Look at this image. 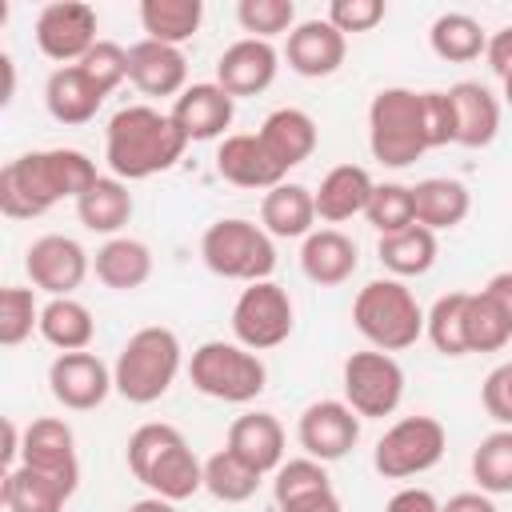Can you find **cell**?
<instances>
[{"label": "cell", "instance_id": "1", "mask_svg": "<svg viewBox=\"0 0 512 512\" xmlns=\"http://www.w3.org/2000/svg\"><path fill=\"white\" fill-rule=\"evenodd\" d=\"M96 180V164L76 148L24 152L0 172V212L8 220H36L68 196L80 200Z\"/></svg>", "mask_w": 512, "mask_h": 512}, {"label": "cell", "instance_id": "2", "mask_svg": "<svg viewBox=\"0 0 512 512\" xmlns=\"http://www.w3.org/2000/svg\"><path fill=\"white\" fill-rule=\"evenodd\" d=\"M188 140L176 128L168 112H156L148 104L120 108L104 128V160L116 180H148L156 172H168L184 156Z\"/></svg>", "mask_w": 512, "mask_h": 512}, {"label": "cell", "instance_id": "3", "mask_svg": "<svg viewBox=\"0 0 512 512\" xmlns=\"http://www.w3.org/2000/svg\"><path fill=\"white\" fill-rule=\"evenodd\" d=\"M128 468L152 496L172 504L204 488V460L188 448L176 424H140L128 436Z\"/></svg>", "mask_w": 512, "mask_h": 512}, {"label": "cell", "instance_id": "4", "mask_svg": "<svg viewBox=\"0 0 512 512\" xmlns=\"http://www.w3.org/2000/svg\"><path fill=\"white\" fill-rule=\"evenodd\" d=\"M356 332L380 352H404L424 332V308L416 304L412 288L396 276L368 280L352 300Z\"/></svg>", "mask_w": 512, "mask_h": 512}, {"label": "cell", "instance_id": "5", "mask_svg": "<svg viewBox=\"0 0 512 512\" xmlns=\"http://www.w3.org/2000/svg\"><path fill=\"white\" fill-rule=\"evenodd\" d=\"M180 372V340L164 324H148L128 336L112 364V384L128 404L160 400Z\"/></svg>", "mask_w": 512, "mask_h": 512}, {"label": "cell", "instance_id": "6", "mask_svg": "<svg viewBox=\"0 0 512 512\" xmlns=\"http://www.w3.org/2000/svg\"><path fill=\"white\" fill-rule=\"evenodd\" d=\"M368 148L384 168H408L428 152L424 104L412 88H380L368 104Z\"/></svg>", "mask_w": 512, "mask_h": 512}, {"label": "cell", "instance_id": "7", "mask_svg": "<svg viewBox=\"0 0 512 512\" xmlns=\"http://www.w3.org/2000/svg\"><path fill=\"white\" fill-rule=\"evenodd\" d=\"M200 260L208 264V272H216L224 280L260 284L276 268V248H272V236L260 224L240 220V216H224V220L204 228Z\"/></svg>", "mask_w": 512, "mask_h": 512}, {"label": "cell", "instance_id": "8", "mask_svg": "<svg viewBox=\"0 0 512 512\" xmlns=\"http://www.w3.org/2000/svg\"><path fill=\"white\" fill-rule=\"evenodd\" d=\"M188 376L192 388L224 400V404H248L268 388V368L256 352H248L244 344H228V340H208L192 352L188 360Z\"/></svg>", "mask_w": 512, "mask_h": 512}, {"label": "cell", "instance_id": "9", "mask_svg": "<svg viewBox=\"0 0 512 512\" xmlns=\"http://www.w3.org/2000/svg\"><path fill=\"white\" fill-rule=\"evenodd\" d=\"M444 448H448V432L436 416H404L376 440L372 464L384 480H408L436 468Z\"/></svg>", "mask_w": 512, "mask_h": 512}, {"label": "cell", "instance_id": "10", "mask_svg": "<svg viewBox=\"0 0 512 512\" xmlns=\"http://www.w3.org/2000/svg\"><path fill=\"white\" fill-rule=\"evenodd\" d=\"M404 400V368L392 352L368 348L344 360V404L364 420L392 416Z\"/></svg>", "mask_w": 512, "mask_h": 512}, {"label": "cell", "instance_id": "11", "mask_svg": "<svg viewBox=\"0 0 512 512\" xmlns=\"http://www.w3.org/2000/svg\"><path fill=\"white\" fill-rule=\"evenodd\" d=\"M292 324H296L292 296L276 280L248 284L240 292V300L232 304V336L248 352H268V348L284 344L292 336Z\"/></svg>", "mask_w": 512, "mask_h": 512}, {"label": "cell", "instance_id": "12", "mask_svg": "<svg viewBox=\"0 0 512 512\" xmlns=\"http://www.w3.org/2000/svg\"><path fill=\"white\" fill-rule=\"evenodd\" d=\"M36 48L56 64H80L96 48V8L84 0L44 4L36 16Z\"/></svg>", "mask_w": 512, "mask_h": 512}, {"label": "cell", "instance_id": "13", "mask_svg": "<svg viewBox=\"0 0 512 512\" xmlns=\"http://www.w3.org/2000/svg\"><path fill=\"white\" fill-rule=\"evenodd\" d=\"M88 268H92L88 252L72 236H60V232L32 240L24 252V272H28L32 288H40L48 296H72L84 284Z\"/></svg>", "mask_w": 512, "mask_h": 512}, {"label": "cell", "instance_id": "14", "mask_svg": "<svg viewBox=\"0 0 512 512\" xmlns=\"http://www.w3.org/2000/svg\"><path fill=\"white\" fill-rule=\"evenodd\" d=\"M296 440L320 464L344 460L356 448V440H360V416L344 400H316V404H308L300 412Z\"/></svg>", "mask_w": 512, "mask_h": 512}, {"label": "cell", "instance_id": "15", "mask_svg": "<svg viewBox=\"0 0 512 512\" xmlns=\"http://www.w3.org/2000/svg\"><path fill=\"white\" fill-rule=\"evenodd\" d=\"M48 388L56 396V404L72 408V412H92L108 400V392L116 388L112 384V372L100 356L92 352H60L48 368Z\"/></svg>", "mask_w": 512, "mask_h": 512}, {"label": "cell", "instance_id": "16", "mask_svg": "<svg viewBox=\"0 0 512 512\" xmlns=\"http://www.w3.org/2000/svg\"><path fill=\"white\" fill-rule=\"evenodd\" d=\"M280 68V52L272 48V40H236L220 52L216 60V84L236 100V96H260Z\"/></svg>", "mask_w": 512, "mask_h": 512}, {"label": "cell", "instance_id": "17", "mask_svg": "<svg viewBox=\"0 0 512 512\" xmlns=\"http://www.w3.org/2000/svg\"><path fill=\"white\" fill-rule=\"evenodd\" d=\"M216 172L236 188H276L284 184V168L264 148L260 132H232L216 148Z\"/></svg>", "mask_w": 512, "mask_h": 512}, {"label": "cell", "instance_id": "18", "mask_svg": "<svg viewBox=\"0 0 512 512\" xmlns=\"http://www.w3.org/2000/svg\"><path fill=\"white\" fill-rule=\"evenodd\" d=\"M284 56H288V68H292L296 76L320 80V76H332V72L344 64L348 40H344V32H336V28L328 24V16H324V20H304V24H296V28L288 32Z\"/></svg>", "mask_w": 512, "mask_h": 512}, {"label": "cell", "instance_id": "19", "mask_svg": "<svg viewBox=\"0 0 512 512\" xmlns=\"http://www.w3.org/2000/svg\"><path fill=\"white\" fill-rule=\"evenodd\" d=\"M128 80L144 96H180L188 84V60L180 48L144 36L128 48Z\"/></svg>", "mask_w": 512, "mask_h": 512}, {"label": "cell", "instance_id": "20", "mask_svg": "<svg viewBox=\"0 0 512 512\" xmlns=\"http://www.w3.org/2000/svg\"><path fill=\"white\" fill-rule=\"evenodd\" d=\"M168 116L176 120V128L184 132L188 144H192V140H216V136H224V128L232 124L236 100H232L220 84H192V88H184V92L176 96V104H172Z\"/></svg>", "mask_w": 512, "mask_h": 512}, {"label": "cell", "instance_id": "21", "mask_svg": "<svg viewBox=\"0 0 512 512\" xmlns=\"http://www.w3.org/2000/svg\"><path fill=\"white\" fill-rule=\"evenodd\" d=\"M20 464H32L40 472H52L68 484H80V460H76V436L64 420L56 416H40L24 428V448H20Z\"/></svg>", "mask_w": 512, "mask_h": 512}, {"label": "cell", "instance_id": "22", "mask_svg": "<svg viewBox=\"0 0 512 512\" xmlns=\"http://www.w3.org/2000/svg\"><path fill=\"white\" fill-rule=\"evenodd\" d=\"M104 88L80 68V64H68V68H56L52 76H48V84H44V104H48V116L56 120V124H68V128H76V124H88L96 112H100V104H104Z\"/></svg>", "mask_w": 512, "mask_h": 512}, {"label": "cell", "instance_id": "23", "mask_svg": "<svg viewBox=\"0 0 512 512\" xmlns=\"http://www.w3.org/2000/svg\"><path fill=\"white\" fill-rule=\"evenodd\" d=\"M224 448L236 452L248 468H256L264 476V472H276L284 464V428L272 412H244L228 424Z\"/></svg>", "mask_w": 512, "mask_h": 512}, {"label": "cell", "instance_id": "24", "mask_svg": "<svg viewBox=\"0 0 512 512\" xmlns=\"http://www.w3.org/2000/svg\"><path fill=\"white\" fill-rule=\"evenodd\" d=\"M72 492H76V484L60 480L52 472H40L32 464L8 468L4 484H0V500L8 512H64Z\"/></svg>", "mask_w": 512, "mask_h": 512}, {"label": "cell", "instance_id": "25", "mask_svg": "<svg viewBox=\"0 0 512 512\" xmlns=\"http://www.w3.org/2000/svg\"><path fill=\"white\" fill-rule=\"evenodd\" d=\"M360 256H356V244L340 232V228H316L304 236V248H300V268L312 284L320 288H336L344 284L352 272H356Z\"/></svg>", "mask_w": 512, "mask_h": 512}, {"label": "cell", "instance_id": "26", "mask_svg": "<svg viewBox=\"0 0 512 512\" xmlns=\"http://www.w3.org/2000/svg\"><path fill=\"white\" fill-rule=\"evenodd\" d=\"M448 96H452V108H456V144L488 148L500 132V100L476 80L452 84Z\"/></svg>", "mask_w": 512, "mask_h": 512}, {"label": "cell", "instance_id": "27", "mask_svg": "<svg viewBox=\"0 0 512 512\" xmlns=\"http://www.w3.org/2000/svg\"><path fill=\"white\" fill-rule=\"evenodd\" d=\"M260 140L272 152V160L288 172V168L304 164L316 152V120L304 108H276V112L264 116Z\"/></svg>", "mask_w": 512, "mask_h": 512}, {"label": "cell", "instance_id": "28", "mask_svg": "<svg viewBox=\"0 0 512 512\" xmlns=\"http://www.w3.org/2000/svg\"><path fill=\"white\" fill-rule=\"evenodd\" d=\"M372 192H376V184H372L368 168H360V164H336V168L320 180V188L312 192V196H316V216L328 220V224L352 220L356 212L368 208Z\"/></svg>", "mask_w": 512, "mask_h": 512}, {"label": "cell", "instance_id": "29", "mask_svg": "<svg viewBox=\"0 0 512 512\" xmlns=\"http://www.w3.org/2000/svg\"><path fill=\"white\" fill-rule=\"evenodd\" d=\"M260 224L268 236H280V240H296V236H308L316 232V196L312 188L304 184H276L264 192L260 200Z\"/></svg>", "mask_w": 512, "mask_h": 512}, {"label": "cell", "instance_id": "30", "mask_svg": "<svg viewBox=\"0 0 512 512\" xmlns=\"http://www.w3.org/2000/svg\"><path fill=\"white\" fill-rule=\"evenodd\" d=\"M412 204H416V224L428 228V232H444V228H456L468 208H472V196L460 180H448V176H428L420 184H412Z\"/></svg>", "mask_w": 512, "mask_h": 512}, {"label": "cell", "instance_id": "31", "mask_svg": "<svg viewBox=\"0 0 512 512\" xmlns=\"http://www.w3.org/2000/svg\"><path fill=\"white\" fill-rule=\"evenodd\" d=\"M92 272L104 288H116V292H132L140 284H148L152 276V252L144 240H132V236H112L96 260H92Z\"/></svg>", "mask_w": 512, "mask_h": 512}, {"label": "cell", "instance_id": "32", "mask_svg": "<svg viewBox=\"0 0 512 512\" xmlns=\"http://www.w3.org/2000/svg\"><path fill=\"white\" fill-rule=\"evenodd\" d=\"M76 216L88 232H100V236H116L128 220H132V192L124 180L116 176H100L80 200H76Z\"/></svg>", "mask_w": 512, "mask_h": 512}, {"label": "cell", "instance_id": "33", "mask_svg": "<svg viewBox=\"0 0 512 512\" xmlns=\"http://www.w3.org/2000/svg\"><path fill=\"white\" fill-rule=\"evenodd\" d=\"M40 336L60 352H88V344L96 336V320L80 300L52 296L40 308Z\"/></svg>", "mask_w": 512, "mask_h": 512}, {"label": "cell", "instance_id": "34", "mask_svg": "<svg viewBox=\"0 0 512 512\" xmlns=\"http://www.w3.org/2000/svg\"><path fill=\"white\" fill-rule=\"evenodd\" d=\"M200 20H204L200 0H144L140 4V24H144L148 40H160L172 48L192 40L200 32Z\"/></svg>", "mask_w": 512, "mask_h": 512}, {"label": "cell", "instance_id": "35", "mask_svg": "<svg viewBox=\"0 0 512 512\" xmlns=\"http://www.w3.org/2000/svg\"><path fill=\"white\" fill-rule=\"evenodd\" d=\"M376 256H380V264H384L396 280H400V276H424V272L436 264V232L412 224V228H404V232L380 236Z\"/></svg>", "mask_w": 512, "mask_h": 512}, {"label": "cell", "instance_id": "36", "mask_svg": "<svg viewBox=\"0 0 512 512\" xmlns=\"http://www.w3.org/2000/svg\"><path fill=\"white\" fill-rule=\"evenodd\" d=\"M428 44L440 60L448 64H468L476 60L484 48H488V36L480 28V20H472L468 12H444L432 20V32H428Z\"/></svg>", "mask_w": 512, "mask_h": 512}, {"label": "cell", "instance_id": "37", "mask_svg": "<svg viewBox=\"0 0 512 512\" xmlns=\"http://www.w3.org/2000/svg\"><path fill=\"white\" fill-rule=\"evenodd\" d=\"M260 472L256 468H248L236 452H228V448H220V452H212L208 460H204V488L216 496V500H224V504H244V500H252L256 496V488H260Z\"/></svg>", "mask_w": 512, "mask_h": 512}, {"label": "cell", "instance_id": "38", "mask_svg": "<svg viewBox=\"0 0 512 512\" xmlns=\"http://www.w3.org/2000/svg\"><path fill=\"white\" fill-rule=\"evenodd\" d=\"M464 340H468V352H500V348L512 340L508 316L496 308V300H492L484 288H480V292H468Z\"/></svg>", "mask_w": 512, "mask_h": 512}, {"label": "cell", "instance_id": "39", "mask_svg": "<svg viewBox=\"0 0 512 512\" xmlns=\"http://www.w3.org/2000/svg\"><path fill=\"white\" fill-rule=\"evenodd\" d=\"M472 480L488 496L512 492V428H496L472 452Z\"/></svg>", "mask_w": 512, "mask_h": 512}, {"label": "cell", "instance_id": "40", "mask_svg": "<svg viewBox=\"0 0 512 512\" xmlns=\"http://www.w3.org/2000/svg\"><path fill=\"white\" fill-rule=\"evenodd\" d=\"M464 312H468V292H448V296H440L428 308L424 332H428V340H432L436 352H444V356H468Z\"/></svg>", "mask_w": 512, "mask_h": 512}, {"label": "cell", "instance_id": "41", "mask_svg": "<svg viewBox=\"0 0 512 512\" xmlns=\"http://www.w3.org/2000/svg\"><path fill=\"white\" fill-rule=\"evenodd\" d=\"M368 224L380 232V236H392V232H404L416 224V204H412V188L408 184H376L368 208H364Z\"/></svg>", "mask_w": 512, "mask_h": 512}, {"label": "cell", "instance_id": "42", "mask_svg": "<svg viewBox=\"0 0 512 512\" xmlns=\"http://www.w3.org/2000/svg\"><path fill=\"white\" fill-rule=\"evenodd\" d=\"M32 328H40V308L32 288H20V284L0 288V344L16 348L32 336Z\"/></svg>", "mask_w": 512, "mask_h": 512}, {"label": "cell", "instance_id": "43", "mask_svg": "<svg viewBox=\"0 0 512 512\" xmlns=\"http://www.w3.org/2000/svg\"><path fill=\"white\" fill-rule=\"evenodd\" d=\"M236 20L244 32H252V40H272L296 28V4L292 0H240Z\"/></svg>", "mask_w": 512, "mask_h": 512}, {"label": "cell", "instance_id": "44", "mask_svg": "<svg viewBox=\"0 0 512 512\" xmlns=\"http://www.w3.org/2000/svg\"><path fill=\"white\" fill-rule=\"evenodd\" d=\"M328 488H332V480H328L324 464L312 460V456H296V460L280 464V468H276V480H272L276 504H292V500H300V496L328 492Z\"/></svg>", "mask_w": 512, "mask_h": 512}, {"label": "cell", "instance_id": "45", "mask_svg": "<svg viewBox=\"0 0 512 512\" xmlns=\"http://www.w3.org/2000/svg\"><path fill=\"white\" fill-rule=\"evenodd\" d=\"M80 68H84L104 92H112V88H120V80H128V48H120V44H112V40H96V48L80 60Z\"/></svg>", "mask_w": 512, "mask_h": 512}, {"label": "cell", "instance_id": "46", "mask_svg": "<svg viewBox=\"0 0 512 512\" xmlns=\"http://www.w3.org/2000/svg\"><path fill=\"white\" fill-rule=\"evenodd\" d=\"M420 104H424V136H428V148L456 144V108H452V96L448 92H420Z\"/></svg>", "mask_w": 512, "mask_h": 512}, {"label": "cell", "instance_id": "47", "mask_svg": "<svg viewBox=\"0 0 512 512\" xmlns=\"http://www.w3.org/2000/svg\"><path fill=\"white\" fill-rule=\"evenodd\" d=\"M384 20V0H332L328 4V24L336 32H372Z\"/></svg>", "mask_w": 512, "mask_h": 512}, {"label": "cell", "instance_id": "48", "mask_svg": "<svg viewBox=\"0 0 512 512\" xmlns=\"http://www.w3.org/2000/svg\"><path fill=\"white\" fill-rule=\"evenodd\" d=\"M480 396H484L488 416H492L496 424L512 428V360L488 372V380H484V392H480Z\"/></svg>", "mask_w": 512, "mask_h": 512}, {"label": "cell", "instance_id": "49", "mask_svg": "<svg viewBox=\"0 0 512 512\" xmlns=\"http://www.w3.org/2000/svg\"><path fill=\"white\" fill-rule=\"evenodd\" d=\"M384 512H444V504H440L428 488H400V492L384 504Z\"/></svg>", "mask_w": 512, "mask_h": 512}, {"label": "cell", "instance_id": "50", "mask_svg": "<svg viewBox=\"0 0 512 512\" xmlns=\"http://www.w3.org/2000/svg\"><path fill=\"white\" fill-rule=\"evenodd\" d=\"M484 60H488V68H492V72H496L500 80H504V76L512 72V24L488 36V48H484Z\"/></svg>", "mask_w": 512, "mask_h": 512}, {"label": "cell", "instance_id": "51", "mask_svg": "<svg viewBox=\"0 0 512 512\" xmlns=\"http://www.w3.org/2000/svg\"><path fill=\"white\" fill-rule=\"evenodd\" d=\"M280 512H344V508H340L336 492L328 488V492H312V496H300L292 504H280Z\"/></svg>", "mask_w": 512, "mask_h": 512}, {"label": "cell", "instance_id": "52", "mask_svg": "<svg viewBox=\"0 0 512 512\" xmlns=\"http://www.w3.org/2000/svg\"><path fill=\"white\" fill-rule=\"evenodd\" d=\"M484 292L496 300V308L508 316V324H512V272H496L488 284H484Z\"/></svg>", "mask_w": 512, "mask_h": 512}, {"label": "cell", "instance_id": "53", "mask_svg": "<svg viewBox=\"0 0 512 512\" xmlns=\"http://www.w3.org/2000/svg\"><path fill=\"white\" fill-rule=\"evenodd\" d=\"M444 512H496V504L488 500V492H456L448 496Z\"/></svg>", "mask_w": 512, "mask_h": 512}, {"label": "cell", "instance_id": "54", "mask_svg": "<svg viewBox=\"0 0 512 512\" xmlns=\"http://www.w3.org/2000/svg\"><path fill=\"white\" fill-rule=\"evenodd\" d=\"M20 448H24V440H20V432H16V424L12 420H4V468H16V456H20Z\"/></svg>", "mask_w": 512, "mask_h": 512}, {"label": "cell", "instance_id": "55", "mask_svg": "<svg viewBox=\"0 0 512 512\" xmlns=\"http://www.w3.org/2000/svg\"><path fill=\"white\" fill-rule=\"evenodd\" d=\"M128 512H176V504L164 500V496H144V500L128 504Z\"/></svg>", "mask_w": 512, "mask_h": 512}, {"label": "cell", "instance_id": "56", "mask_svg": "<svg viewBox=\"0 0 512 512\" xmlns=\"http://www.w3.org/2000/svg\"><path fill=\"white\" fill-rule=\"evenodd\" d=\"M0 68H4V100H0V104H8L12 92H16V68H12V56H0Z\"/></svg>", "mask_w": 512, "mask_h": 512}, {"label": "cell", "instance_id": "57", "mask_svg": "<svg viewBox=\"0 0 512 512\" xmlns=\"http://www.w3.org/2000/svg\"><path fill=\"white\" fill-rule=\"evenodd\" d=\"M504 100H508V108H512V72L504 76Z\"/></svg>", "mask_w": 512, "mask_h": 512}]
</instances>
